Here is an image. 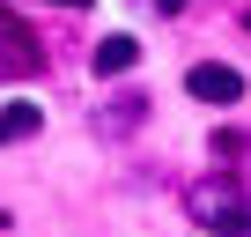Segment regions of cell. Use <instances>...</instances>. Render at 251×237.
<instances>
[{"label": "cell", "instance_id": "cell-5", "mask_svg": "<svg viewBox=\"0 0 251 237\" xmlns=\"http://www.w3.org/2000/svg\"><path fill=\"white\" fill-rule=\"evenodd\" d=\"M133 59H141V45H133V37H103V45H96V74H126Z\"/></svg>", "mask_w": 251, "mask_h": 237}, {"label": "cell", "instance_id": "cell-2", "mask_svg": "<svg viewBox=\"0 0 251 237\" xmlns=\"http://www.w3.org/2000/svg\"><path fill=\"white\" fill-rule=\"evenodd\" d=\"M37 67H45L37 30H23V15H15V8H0V74H37Z\"/></svg>", "mask_w": 251, "mask_h": 237}, {"label": "cell", "instance_id": "cell-7", "mask_svg": "<svg viewBox=\"0 0 251 237\" xmlns=\"http://www.w3.org/2000/svg\"><path fill=\"white\" fill-rule=\"evenodd\" d=\"M59 8H81V0H59Z\"/></svg>", "mask_w": 251, "mask_h": 237}, {"label": "cell", "instance_id": "cell-1", "mask_svg": "<svg viewBox=\"0 0 251 237\" xmlns=\"http://www.w3.org/2000/svg\"><path fill=\"white\" fill-rule=\"evenodd\" d=\"M192 215H200L207 230H222V237H251V200H244L229 178L200 185V193H192Z\"/></svg>", "mask_w": 251, "mask_h": 237}, {"label": "cell", "instance_id": "cell-6", "mask_svg": "<svg viewBox=\"0 0 251 237\" xmlns=\"http://www.w3.org/2000/svg\"><path fill=\"white\" fill-rule=\"evenodd\" d=\"M177 8H185V0H155V15H177Z\"/></svg>", "mask_w": 251, "mask_h": 237}, {"label": "cell", "instance_id": "cell-3", "mask_svg": "<svg viewBox=\"0 0 251 237\" xmlns=\"http://www.w3.org/2000/svg\"><path fill=\"white\" fill-rule=\"evenodd\" d=\"M185 89H192L200 104H236V96H244V74L222 67V59H200V67L185 74Z\"/></svg>", "mask_w": 251, "mask_h": 237}, {"label": "cell", "instance_id": "cell-8", "mask_svg": "<svg viewBox=\"0 0 251 237\" xmlns=\"http://www.w3.org/2000/svg\"><path fill=\"white\" fill-rule=\"evenodd\" d=\"M244 30H251V15H244Z\"/></svg>", "mask_w": 251, "mask_h": 237}, {"label": "cell", "instance_id": "cell-4", "mask_svg": "<svg viewBox=\"0 0 251 237\" xmlns=\"http://www.w3.org/2000/svg\"><path fill=\"white\" fill-rule=\"evenodd\" d=\"M45 126V111L30 104V96H15V104H0V148H15V141H30Z\"/></svg>", "mask_w": 251, "mask_h": 237}]
</instances>
